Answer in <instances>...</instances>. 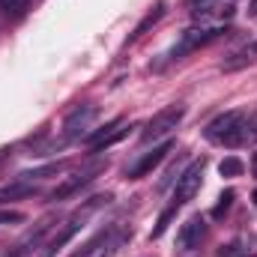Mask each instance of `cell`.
<instances>
[{
    "label": "cell",
    "instance_id": "1",
    "mask_svg": "<svg viewBox=\"0 0 257 257\" xmlns=\"http://www.w3.org/2000/svg\"><path fill=\"white\" fill-rule=\"evenodd\" d=\"M203 135L212 144H230V147L248 141L251 135H248V126H245V111H224V114H218L209 126L203 128Z\"/></svg>",
    "mask_w": 257,
    "mask_h": 257
},
{
    "label": "cell",
    "instance_id": "2",
    "mask_svg": "<svg viewBox=\"0 0 257 257\" xmlns=\"http://www.w3.org/2000/svg\"><path fill=\"white\" fill-rule=\"evenodd\" d=\"M183 117H186V105H171V108H165V111H159L147 126L141 132V141L144 144H153V141H159V138H165V135H171L174 128L183 123Z\"/></svg>",
    "mask_w": 257,
    "mask_h": 257
},
{
    "label": "cell",
    "instance_id": "3",
    "mask_svg": "<svg viewBox=\"0 0 257 257\" xmlns=\"http://www.w3.org/2000/svg\"><path fill=\"white\" fill-rule=\"evenodd\" d=\"M221 33H224V27H192V30H186V33L180 36V42L171 48V60L189 54V51H194V48H203V45L215 42Z\"/></svg>",
    "mask_w": 257,
    "mask_h": 257
},
{
    "label": "cell",
    "instance_id": "4",
    "mask_svg": "<svg viewBox=\"0 0 257 257\" xmlns=\"http://www.w3.org/2000/svg\"><path fill=\"white\" fill-rule=\"evenodd\" d=\"M203 168H206V162L200 159V162H192L180 177H177V189H174V203L177 206H183L186 200H192L194 194L200 192V183H203Z\"/></svg>",
    "mask_w": 257,
    "mask_h": 257
},
{
    "label": "cell",
    "instance_id": "5",
    "mask_svg": "<svg viewBox=\"0 0 257 257\" xmlns=\"http://www.w3.org/2000/svg\"><path fill=\"white\" fill-rule=\"evenodd\" d=\"M128 135V126L126 120H114V123H108L105 128H99V132H93L84 144H87V150L90 153H102V150H108V147H114L117 141H123Z\"/></svg>",
    "mask_w": 257,
    "mask_h": 257
},
{
    "label": "cell",
    "instance_id": "6",
    "mask_svg": "<svg viewBox=\"0 0 257 257\" xmlns=\"http://www.w3.org/2000/svg\"><path fill=\"white\" fill-rule=\"evenodd\" d=\"M174 150V141H165V144H159V147H153V153H144L132 168H128V180H141V177H147L153 168H159L162 162H165V156Z\"/></svg>",
    "mask_w": 257,
    "mask_h": 257
},
{
    "label": "cell",
    "instance_id": "7",
    "mask_svg": "<svg viewBox=\"0 0 257 257\" xmlns=\"http://www.w3.org/2000/svg\"><path fill=\"white\" fill-rule=\"evenodd\" d=\"M102 168H105V165H93V168H84L81 174H75V177L63 180V183H60V186L51 192V200H66L69 194H75L78 189H81V186H87L90 180H96V174H99Z\"/></svg>",
    "mask_w": 257,
    "mask_h": 257
},
{
    "label": "cell",
    "instance_id": "8",
    "mask_svg": "<svg viewBox=\"0 0 257 257\" xmlns=\"http://www.w3.org/2000/svg\"><path fill=\"white\" fill-rule=\"evenodd\" d=\"M96 117V108L93 105H81V108H75L69 117H66L63 123V138L66 141H72V138H81L84 132H87V123Z\"/></svg>",
    "mask_w": 257,
    "mask_h": 257
},
{
    "label": "cell",
    "instance_id": "9",
    "mask_svg": "<svg viewBox=\"0 0 257 257\" xmlns=\"http://www.w3.org/2000/svg\"><path fill=\"white\" fill-rule=\"evenodd\" d=\"M203 236H206V224H203V218H189L186 224H183V230H180V248H197L200 242H203Z\"/></svg>",
    "mask_w": 257,
    "mask_h": 257
},
{
    "label": "cell",
    "instance_id": "10",
    "mask_svg": "<svg viewBox=\"0 0 257 257\" xmlns=\"http://www.w3.org/2000/svg\"><path fill=\"white\" fill-rule=\"evenodd\" d=\"M233 0H192L194 18H209V15H230Z\"/></svg>",
    "mask_w": 257,
    "mask_h": 257
},
{
    "label": "cell",
    "instance_id": "11",
    "mask_svg": "<svg viewBox=\"0 0 257 257\" xmlns=\"http://www.w3.org/2000/svg\"><path fill=\"white\" fill-rule=\"evenodd\" d=\"M251 63H257V39H251L245 48H239L230 60H224V72H239V69H245V66H251Z\"/></svg>",
    "mask_w": 257,
    "mask_h": 257
},
{
    "label": "cell",
    "instance_id": "12",
    "mask_svg": "<svg viewBox=\"0 0 257 257\" xmlns=\"http://www.w3.org/2000/svg\"><path fill=\"white\" fill-rule=\"evenodd\" d=\"M81 227H84V218H81V215H75L72 221H66V227H63V230H60V233H57V236H54V239H51V242L45 245V248H48V257H51V254H57V251L63 248L66 242H69V239H72V236H75V233L81 230Z\"/></svg>",
    "mask_w": 257,
    "mask_h": 257
},
{
    "label": "cell",
    "instance_id": "13",
    "mask_svg": "<svg viewBox=\"0 0 257 257\" xmlns=\"http://www.w3.org/2000/svg\"><path fill=\"white\" fill-rule=\"evenodd\" d=\"M30 194H36V186L30 180H18V183H9V186H0V203L21 200V197H30Z\"/></svg>",
    "mask_w": 257,
    "mask_h": 257
},
{
    "label": "cell",
    "instance_id": "14",
    "mask_svg": "<svg viewBox=\"0 0 257 257\" xmlns=\"http://www.w3.org/2000/svg\"><path fill=\"white\" fill-rule=\"evenodd\" d=\"M162 18H165V3H156V6H153V9L147 12V18H144V21H141V24L135 27V33H132L128 39H138V36H144V33H147V30H150L153 24H159Z\"/></svg>",
    "mask_w": 257,
    "mask_h": 257
},
{
    "label": "cell",
    "instance_id": "15",
    "mask_svg": "<svg viewBox=\"0 0 257 257\" xmlns=\"http://www.w3.org/2000/svg\"><path fill=\"white\" fill-rule=\"evenodd\" d=\"M233 197H236V194H233V189H227V192H221V197H218V203L212 206V218H215V221L227 215V209L233 206Z\"/></svg>",
    "mask_w": 257,
    "mask_h": 257
},
{
    "label": "cell",
    "instance_id": "16",
    "mask_svg": "<svg viewBox=\"0 0 257 257\" xmlns=\"http://www.w3.org/2000/svg\"><path fill=\"white\" fill-rule=\"evenodd\" d=\"M218 174H221V177H239V174H242V162H239L236 156H227V159L218 162Z\"/></svg>",
    "mask_w": 257,
    "mask_h": 257
},
{
    "label": "cell",
    "instance_id": "17",
    "mask_svg": "<svg viewBox=\"0 0 257 257\" xmlns=\"http://www.w3.org/2000/svg\"><path fill=\"white\" fill-rule=\"evenodd\" d=\"M174 215H177V203H171V206L159 215V221H156V227H153V239H159V236L168 230V224H171V218H174Z\"/></svg>",
    "mask_w": 257,
    "mask_h": 257
},
{
    "label": "cell",
    "instance_id": "18",
    "mask_svg": "<svg viewBox=\"0 0 257 257\" xmlns=\"http://www.w3.org/2000/svg\"><path fill=\"white\" fill-rule=\"evenodd\" d=\"M218 257H254V254H248V248H242V242H239V239H233V242L221 245Z\"/></svg>",
    "mask_w": 257,
    "mask_h": 257
},
{
    "label": "cell",
    "instance_id": "19",
    "mask_svg": "<svg viewBox=\"0 0 257 257\" xmlns=\"http://www.w3.org/2000/svg\"><path fill=\"white\" fill-rule=\"evenodd\" d=\"M0 6L9 12V15H24V9H27V0H0Z\"/></svg>",
    "mask_w": 257,
    "mask_h": 257
},
{
    "label": "cell",
    "instance_id": "20",
    "mask_svg": "<svg viewBox=\"0 0 257 257\" xmlns=\"http://www.w3.org/2000/svg\"><path fill=\"white\" fill-rule=\"evenodd\" d=\"M24 221V212H15V209H0V227L3 224H21Z\"/></svg>",
    "mask_w": 257,
    "mask_h": 257
},
{
    "label": "cell",
    "instance_id": "21",
    "mask_svg": "<svg viewBox=\"0 0 257 257\" xmlns=\"http://www.w3.org/2000/svg\"><path fill=\"white\" fill-rule=\"evenodd\" d=\"M251 15H257V0H251V9H248Z\"/></svg>",
    "mask_w": 257,
    "mask_h": 257
},
{
    "label": "cell",
    "instance_id": "22",
    "mask_svg": "<svg viewBox=\"0 0 257 257\" xmlns=\"http://www.w3.org/2000/svg\"><path fill=\"white\" fill-rule=\"evenodd\" d=\"M251 168H254V174H257V153H254V162H251Z\"/></svg>",
    "mask_w": 257,
    "mask_h": 257
},
{
    "label": "cell",
    "instance_id": "23",
    "mask_svg": "<svg viewBox=\"0 0 257 257\" xmlns=\"http://www.w3.org/2000/svg\"><path fill=\"white\" fill-rule=\"evenodd\" d=\"M254 203H257V192H254Z\"/></svg>",
    "mask_w": 257,
    "mask_h": 257
}]
</instances>
